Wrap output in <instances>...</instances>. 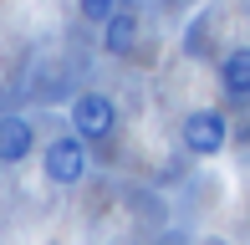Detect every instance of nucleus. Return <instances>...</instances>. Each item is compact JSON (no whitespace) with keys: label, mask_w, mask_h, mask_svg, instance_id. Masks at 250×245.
<instances>
[{"label":"nucleus","mask_w":250,"mask_h":245,"mask_svg":"<svg viewBox=\"0 0 250 245\" xmlns=\"http://www.w3.org/2000/svg\"><path fill=\"white\" fill-rule=\"evenodd\" d=\"M204 245H225V240H204Z\"/></svg>","instance_id":"8"},{"label":"nucleus","mask_w":250,"mask_h":245,"mask_svg":"<svg viewBox=\"0 0 250 245\" xmlns=\"http://www.w3.org/2000/svg\"><path fill=\"white\" fill-rule=\"evenodd\" d=\"M112 128H118V107H112L107 92H82V97L72 102V133H77V138L102 143Z\"/></svg>","instance_id":"2"},{"label":"nucleus","mask_w":250,"mask_h":245,"mask_svg":"<svg viewBox=\"0 0 250 245\" xmlns=\"http://www.w3.org/2000/svg\"><path fill=\"white\" fill-rule=\"evenodd\" d=\"M220 82H225V92H230L235 102H250V46L225 51V61H220Z\"/></svg>","instance_id":"6"},{"label":"nucleus","mask_w":250,"mask_h":245,"mask_svg":"<svg viewBox=\"0 0 250 245\" xmlns=\"http://www.w3.org/2000/svg\"><path fill=\"white\" fill-rule=\"evenodd\" d=\"M179 143H184L194 159H214V153L230 143V118L220 113V107H199V113L184 118V128H179Z\"/></svg>","instance_id":"1"},{"label":"nucleus","mask_w":250,"mask_h":245,"mask_svg":"<svg viewBox=\"0 0 250 245\" xmlns=\"http://www.w3.org/2000/svg\"><path fill=\"white\" fill-rule=\"evenodd\" d=\"M102 46H107V57H128L138 46V16L133 10H112L102 20Z\"/></svg>","instance_id":"4"},{"label":"nucleus","mask_w":250,"mask_h":245,"mask_svg":"<svg viewBox=\"0 0 250 245\" xmlns=\"http://www.w3.org/2000/svg\"><path fill=\"white\" fill-rule=\"evenodd\" d=\"M36 148V133L26 118H0V163H21Z\"/></svg>","instance_id":"5"},{"label":"nucleus","mask_w":250,"mask_h":245,"mask_svg":"<svg viewBox=\"0 0 250 245\" xmlns=\"http://www.w3.org/2000/svg\"><path fill=\"white\" fill-rule=\"evenodd\" d=\"M77 5H82V20H97L102 26V20L118 10V0H77Z\"/></svg>","instance_id":"7"},{"label":"nucleus","mask_w":250,"mask_h":245,"mask_svg":"<svg viewBox=\"0 0 250 245\" xmlns=\"http://www.w3.org/2000/svg\"><path fill=\"white\" fill-rule=\"evenodd\" d=\"M87 174V138L77 133H62V138L46 143V179L51 184H77Z\"/></svg>","instance_id":"3"}]
</instances>
